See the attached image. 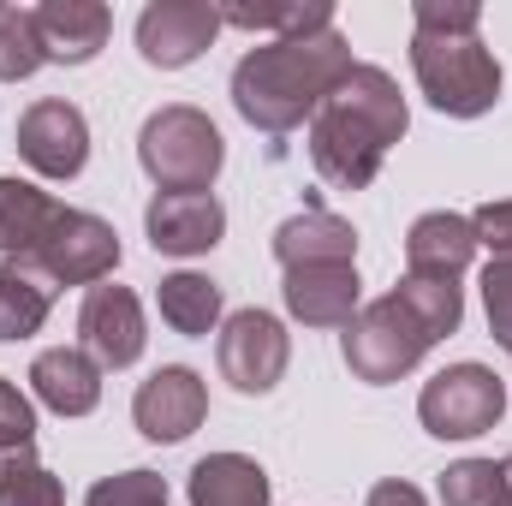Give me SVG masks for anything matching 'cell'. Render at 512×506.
I'll return each mask as SVG.
<instances>
[{
	"label": "cell",
	"mask_w": 512,
	"mask_h": 506,
	"mask_svg": "<svg viewBox=\"0 0 512 506\" xmlns=\"http://www.w3.org/2000/svg\"><path fill=\"white\" fill-rule=\"evenodd\" d=\"M411 114L399 84L382 66H358L328 90V102L310 114V161L334 191H364L382 173L387 149L405 137Z\"/></svg>",
	"instance_id": "obj_1"
},
{
	"label": "cell",
	"mask_w": 512,
	"mask_h": 506,
	"mask_svg": "<svg viewBox=\"0 0 512 506\" xmlns=\"http://www.w3.org/2000/svg\"><path fill=\"white\" fill-rule=\"evenodd\" d=\"M346 72H352V48L334 24L304 30V36H280V42L251 48L233 66V108L256 131L280 137V131L304 126Z\"/></svg>",
	"instance_id": "obj_2"
},
{
	"label": "cell",
	"mask_w": 512,
	"mask_h": 506,
	"mask_svg": "<svg viewBox=\"0 0 512 506\" xmlns=\"http://www.w3.org/2000/svg\"><path fill=\"white\" fill-rule=\"evenodd\" d=\"M411 72H417V90L429 96V108L447 120H483L501 102V60L483 48V12L477 6L417 0Z\"/></svg>",
	"instance_id": "obj_3"
},
{
	"label": "cell",
	"mask_w": 512,
	"mask_h": 506,
	"mask_svg": "<svg viewBox=\"0 0 512 506\" xmlns=\"http://www.w3.org/2000/svg\"><path fill=\"white\" fill-rule=\"evenodd\" d=\"M137 161L155 179V191H209L227 167V137L203 108L167 102L137 131Z\"/></svg>",
	"instance_id": "obj_4"
},
{
	"label": "cell",
	"mask_w": 512,
	"mask_h": 506,
	"mask_svg": "<svg viewBox=\"0 0 512 506\" xmlns=\"http://www.w3.org/2000/svg\"><path fill=\"white\" fill-rule=\"evenodd\" d=\"M435 346V328L399 298V292H382L376 304H364L352 322H346V370L370 387H387V381L411 376L423 364V352Z\"/></svg>",
	"instance_id": "obj_5"
},
{
	"label": "cell",
	"mask_w": 512,
	"mask_h": 506,
	"mask_svg": "<svg viewBox=\"0 0 512 506\" xmlns=\"http://www.w3.org/2000/svg\"><path fill=\"white\" fill-rule=\"evenodd\" d=\"M501 411H507V387L489 364H447L417 393V417L435 441H477L501 423Z\"/></svg>",
	"instance_id": "obj_6"
},
{
	"label": "cell",
	"mask_w": 512,
	"mask_h": 506,
	"mask_svg": "<svg viewBox=\"0 0 512 506\" xmlns=\"http://www.w3.org/2000/svg\"><path fill=\"white\" fill-rule=\"evenodd\" d=\"M215 364H221V376L233 393H274L280 376H286V364H292V340H286V328H280V316H268V310H233L227 316V328H221V340H215Z\"/></svg>",
	"instance_id": "obj_7"
},
{
	"label": "cell",
	"mask_w": 512,
	"mask_h": 506,
	"mask_svg": "<svg viewBox=\"0 0 512 506\" xmlns=\"http://www.w3.org/2000/svg\"><path fill=\"white\" fill-rule=\"evenodd\" d=\"M36 262L60 280V286H102L114 268H120V233L90 215V209H54L42 245H36Z\"/></svg>",
	"instance_id": "obj_8"
},
{
	"label": "cell",
	"mask_w": 512,
	"mask_h": 506,
	"mask_svg": "<svg viewBox=\"0 0 512 506\" xmlns=\"http://www.w3.org/2000/svg\"><path fill=\"white\" fill-rule=\"evenodd\" d=\"M18 155L42 173V179H78L84 161H90V120L60 102V96H42L18 114Z\"/></svg>",
	"instance_id": "obj_9"
},
{
	"label": "cell",
	"mask_w": 512,
	"mask_h": 506,
	"mask_svg": "<svg viewBox=\"0 0 512 506\" xmlns=\"http://www.w3.org/2000/svg\"><path fill=\"white\" fill-rule=\"evenodd\" d=\"M215 36H221V6L215 0H155L137 18V54L161 72L191 66Z\"/></svg>",
	"instance_id": "obj_10"
},
{
	"label": "cell",
	"mask_w": 512,
	"mask_h": 506,
	"mask_svg": "<svg viewBox=\"0 0 512 506\" xmlns=\"http://www.w3.org/2000/svg\"><path fill=\"white\" fill-rule=\"evenodd\" d=\"M143 304L131 286H90L84 292V310H78V346L102 364V370H131L143 358Z\"/></svg>",
	"instance_id": "obj_11"
},
{
	"label": "cell",
	"mask_w": 512,
	"mask_h": 506,
	"mask_svg": "<svg viewBox=\"0 0 512 506\" xmlns=\"http://www.w3.org/2000/svg\"><path fill=\"white\" fill-rule=\"evenodd\" d=\"M131 417H137V435H143V441L173 447V441H185L191 429H203V417H209V387H203L197 370L167 364V370H155V376L131 393Z\"/></svg>",
	"instance_id": "obj_12"
},
{
	"label": "cell",
	"mask_w": 512,
	"mask_h": 506,
	"mask_svg": "<svg viewBox=\"0 0 512 506\" xmlns=\"http://www.w3.org/2000/svg\"><path fill=\"white\" fill-rule=\"evenodd\" d=\"M143 233L161 256H203L221 245L227 209L215 191H155L143 209Z\"/></svg>",
	"instance_id": "obj_13"
},
{
	"label": "cell",
	"mask_w": 512,
	"mask_h": 506,
	"mask_svg": "<svg viewBox=\"0 0 512 506\" xmlns=\"http://www.w3.org/2000/svg\"><path fill=\"white\" fill-rule=\"evenodd\" d=\"M477 256V227L471 215L453 209H429L411 221L405 233V274H429V280H459Z\"/></svg>",
	"instance_id": "obj_14"
},
{
	"label": "cell",
	"mask_w": 512,
	"mask_h": 506,
	"mask_svg": "<svg viewBox=\"0 0 512 506\" xmlns=\"http://www.w3.org/2000/svg\"><path fill=\"white\" fill-rule=\"evenodd\" d=\"M36 24H42V48L54 66H90L108 48L114 12L102 0H42Z\"/></svg>",
	"instance_id": "obj_15"
},
{
	"label": "cell",
	"mask_w": 512,
	"mask_h": 506,
	"mask_svg": "<svg viewBox=\"0 0 512 506\" xmlns=\"http://www.w3.org/2000/svg\"><path fill=\"white\" fill-rule=\"evenodd\" d=\"M286 310L304 328H346L364 304H358V268L352 262H328V268H292L286 274Z\"/></svg>",
	"instance_id": "obj_16"
},
{
	"label": "cell",
	"mask_w": 512,
	"mask_h": 506,
	"mask_svg": "<svg viewBox=\"0 0 512 506\" xmlns=\"http://www.w3.org/2000/svg\"><path fill=\"white\" fill-rule=\"evenodd\" d=\"M30 387L48 411L60 417H90L102 405V364L84 346H48L30 364Z\"/></svg>",
	"instance_id": "obj_17"
},
{
	"label": "cell",
	"mask_w": 512,
	"mask_h": 506,
	"mask_svg": "<svg viewBox=\"0 0 512 506\" xmlns=\"http://www.w3.org/2000/svg\"><path fill=\"white\" fill-rule=\"evenodd\" d=\"M274 256L280 268H328V262H358V233L352 221L328 215V209H304V215H286L274 227Z\"/></svg>",
	"instance_id": "obj_18"
},
{
	"label": "cell",
	"mask_w": 512,
	"mask_h": 506,
	"mask_svg": "<svg viewBox=\"0 0 512 506\" xmlns=\"http://www.w3.org/2000/svg\"><path fill=\"white\" fill-rule=\"evenodd\" d=\"M60 298V280L36 256H6L0 262V340H30Z\"/></svg>",
	"instance_id": "obj_19"
},
{
	"label": "cell",
	"mask_w": 512,
	"mask_h": 506,
	"mask_svg": "<svg viewBox=\"0 0 512 506\" xmlns=\"http://www.w3.org/2000/svg\"><path fill=\"white\" fill-rule=\"evenodd\" d=\"M191 506H268V471L245 453H209L191 465Z\"/></svg>",
	"instance_id": "obj_20"
},
{
	"label": "cell",
	"mask_w": 512,
	"mask_h": 506,
	"mask_svg": "<svg viewBox=\"0 0 512 506\" xmlns=\"http://www.w3.org/2000/svg\"><path fill=\"white\" fill-rule=\"evenodd\" d=\"M155 304H161V322H167L173 334H185V340H203V334L221 322V286H215L209 274H191V268L167 274V280L155 286Z\"/></svg>",
	"instance_id": "obj_21"
},
{
	"label": "cell",
	"mask_w": 512,
	"mask_h": 506,
	"mask_svg": "<svg viewBox=\"0 0 512 506\" xmlns=\"http://www.w3.org/2000/svg\"><path fill=\"white\" fill-rule=\"evenodd\" d=\"M54 197L30 179H0V256H30L54 221Z\"/></svg>",
	"instance_id": "obj_22"
},
{
	"label": "cell",
	"mask_w": 512,
	"mask_h": 506,
	"mask_svg": "<svg viewBox=\"0 0 512 506\" xmlns=\"http://www.w3.org/2000/svg\"><path fill=\"white\" fill-rule=\"evenodd\" d=\"M42 66H48V48H42L36 6L0 0V84H24V78L42 72Z\"/></svg>",
	"instance_id": "obj_23"
},
{
	"label": "cell",
	"mask_w": 512,
	"mask_h": 506,
	"mask_svg": "<svg viewBox=\"0 0 512 506\" xmlns=\"http://www.w3.org/2000/svg\"><path fill=\"white\" fill-rule=\"evenodd\" d=\"M441 506H512V483L495 459H459L441 471Z\"/></svg>",
	"instance_id": "obj_24"
},
{
	"label": "cell",
	"mask_w": 512,
	"mask_h": 506,
	"mask_svg": "<svg viewBox=\"0 0 512 506\" xmlns=\"http://www.w3.org/2000/svg\"><path fill=\"white\" fill-rule=\"evenodd\" d=\"M429 328H435V340H447V334H459V322H465V292H459V280H429V274H405L399 286H393Z\"/></svg>",
	"instance_id": "obj_25"
},
{
	"label": "cell",
	"mask_w": 512,
	"mask_h": 506,
	"mask_svg": "<svg viewBox=\"0 0 512 506\" xmlns=\"http://www.w3.org/2000/svg\"><path fill=\"white\" fill-rule=\"evenodd\" d=\"M0 506H66V489L54 471H42L36 447L0 459Z\"/></svg>",
	"instance_id": "obj_26"
},
{
	"label": "cell",
	"mask_w": 512,
	"mask_h": 506,
	"mask_svg": "<svg viewBox=\"0 0 512 506\" xmlns=\"http://www.w3.org/2000/svg\"><path fill=\"white\" fill-rule=\"evenodd\" d=\"M221 24H233V30H268L280 42V36H304V30L334 24V12L322 0H310V6H221Z\"/></svg>",
	"instance_id": "obj_27"
},
{
	"label": "cell",
	"mask_w": 512,
	"mask_h": 506,
	"mask_svg": "<svg viewBox=\"0 0 512 506\" xmlns=\"http://www.w3.org/2000/svg\"><path fill=\"white\" fill-rule=\"evenodd\" d=\"M84 506H167V477L155 471H120V477H102Z\"/></svg>",
	"instance_id": "obj_28"
},
{
	"label": "cell",
	"mask_w": 512,
	"mask_h": 506,
	"mask_svg": "<svg viewBox=\"0 0 512 506\" xmlns=\"http://www.w3.org/2000/svg\"><path fill=\"white\" fill-rule=\"evenodd\" d=\"M483 310H489L495 346L512 352V256H495V262L483 268Z\"/></svg>",
	"instance_id": "obj_29"
},
{
	"label": "cell",
	"mask_w": 512,
	"mask_h": 506,
	"mask_svg": "<svg viewBox=\"0 0 512 506\" xmlns=\"http://www.w3.org/2000/svg\"><path fill=\"white\" fill-rule=\"evenodd\" d=\"M36 447V405L0 376V459L6 453H30Z\"/></svg>",
	"instance_id": "obj_30"
},
{
	"label": "cell",
	"mask_w": 512,
	"mask_h": 506,
	"mask_svg": "<svg viewBox=\"0 0 512 506\" xmlns=\"http://www.w3.org/2000/svg\"><path fill=\"white\" fill-rule=\"evenodd\" d=\"M471 227H477V251L512 256V197H501V203H483V209L471 215Z\"/></svg>",
	"instance_id": "obj_31"
},
{
	"label": "cell",
	"mask_w": 512,
	"mask_h": 506,
	"mask_svg": "<svg viewBox=\"0 0 512 506\" xmlns=\"http://www.w3.org/2000/svg\"><path fill=\"white\" fill-rule=\"evenodd\" d=\"M370 506H429V501H423V489H417V483L387 477V483H376V489H370Z\"/></svg>",
	"instance_id": "obj_32"
},
{
	"label": "cell",
	"mask_w": 512,
	"mask_h": 506,
	"mask_svg": "<svg viewBox=\"0 0 512 506\" xmlns=\"http://www.w3.org/2000/svg\"><path fill=\"white\" fill-rule=\"evenodd\" d=\"M501 471H507V483H512V459H501Z\"/></svg>",
	"instance_id": "obj_33"
}]
</instances>
